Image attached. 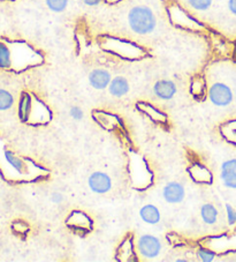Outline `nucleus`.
<instances>
[{"instance_id":"1a4fd4ad","label":"nucleus","mask_w":236,"mask_h":262,"mask_svg":"<svg viewBox=\"0 0 236 262\" xmlns=\"http://www.w3.org/2000/svg\"><path fill=\"white\" fill-rule=\"evenodd\" d=\"M89 81L95 89H105L111 83V74L105 70H95L90 73Z\"/></svg>"},{"instance_id":"f03ea898","label":"nucleus","mask_w":236,"mask_h":262,"mask_svg":"<svg viewBox=\"0 0 236 262\" xmlns=\"http://www.w3.org/2000/svg\"><path fill=\"white\" fill-rule=\"evenodd\" d=\"M137 248L139 254L147 259H154L161 251V243L159 239L151 234H144L138 239Z\"/></svg>"},{"instance_id":"7ed1b4c3","label":"nucleus","mask_w":236,"mask_h":262,"mask_svg":"<svg viewBox=\"0 0 236 262\" xmlns=\"http://www.w3.org/2000/svg\"><path fill=\"white\" fill-rule=\"evenodd\" d=\"M211 102L217 106H227L233 101V93L225 83L217 82L210 88L208 92Z\"/></svg>"},{"instance_id":"6e6552de","label":"nucleus","mask_w":236,"mask_h":262,"mask_svg":"<svg viewBox=\"0 0 236 262\" xmlns=\"http://www.w3.org/2000/svg\"><path fill=\"white\" fill-rule=\"evenodd\" d=\"M153 92H154V94H156L157 97L167 101V99H171L175 95L176 85L173 81L160 80V81H158L156 84H154Z\"/></svg>"},{"instance_id":"9b49d317","label":"nucleus","mask_w":236,"mask_h":262,"mask_svg":"<svg viewBox=\"0 0 236 262\" xmlns=\"http://www.w3.org/2000/svg\"><path fill=\"white\" fill-rule=\"evenodd\" d=\"M129 92V83L127 79L117 76L110 83V94L115 97H122Z\"/></svg>"},{"instance_id":"20e7f679","label":"nucleus","mask_w":236,"mask_h":262,"mask_svg":"<svg viewBox=\"0 0 236 262\" xmlns=\"http://www.w3.org/2000/svg\"><path fill=\"white\" fill-rule=\"evenodd\" d=\"M11 10L10 0H0V39L14 42L11 38Z\"/></svg>"},{"instance_id":"5701e85b","label":"nucleus","mask_w":236,"mask_h":262,"mask_svg":"<svg viewBox=\"0 0 236 262\" xmlns=\"http://www.w3.org/2000/svg\"><path fill=\"white\" fill-rule=\"evenodd\" d=\"M234 58H235V60H236V45H235V50H234Z\"/></svg>"},{"instance_id":"f257e3e1","label":"nucleus","mask_w":236,"mask_h":262,"mask_svg":"<svg viewBox=\"0 0 236 262\" xmlns=\"http://www.w3.org/2000/svg\"><path fill=\"white\" fill-rule=\"evenodd\" d=\"M128 22L130 28L139 35L152 33L156 28V17L150 8L144 6L131 8L128 14Z\"/></svg>"},{"instance_id":"423d86ee","label":"nucleus","mask_w":236,"mask_h":262,"mask_svg":"<svg viewBox=\"0 0 236 262\" xmlns=\"http://www.w3.org/2000/svg\"><path fill=\"white\" fill-rule=\"evenodd\" d=\"M221 179L225 186L236 189V160L226 161L221 165Z\"/></svg>"},{"instance_id":"0eeeda50","label":"nucleus","mask_w":236,"mask_h":262,"mask_svg":"<svg viewBox=\"0 0 236 262\" xmlns=\"http://www.w3.org/2000/svg\"><path fill=\"white\" fill-rule=\"evenodd\" d=\"M162 195L167 202L179 203L184 199V188L179 183H170L165 186Z\"/></svg>"},{"instance_id":"2eb2a0df","label":"nucleus","mask_w":236,"mask_h":262,"mask_svg":"<svg viewBox=\"0 0 236 262\" xmlns=\"http://www.w3.org/2000/svg\"><path fill=\"white\" fill-rule=\"evenodd\" d=\"M50 10L57 13H60L66 10L68 5V0H45Z\"/></svg>"},{"instance_id":"6ab92c4d","label":"nucleus","mask_w":236,"mask_h":262,"mask_svg":"<svg viewBox=\"0 0 236 262\" xmlns=\"http://www.w3.org/2000/svg\"><path fill=\"white\" fill-rule=\"evenodd\" d=\"M70 116L76 120H81L83 118V112L80 109V107L73 106L70 109Z\"/></svg>"},{"instance_id":"39448f33","label":"nucleus","mask_w":236,"mask_h":262,"mask_svg":"<svg viewBox=\"0 0 236 262\" xmlns=\"http://www.w3.org/2000/svg\"><path fill=\"white\" fill-rule=\"evenodd\" d=\"M89 186L95 193H106L111 189L112 182L106 173L95 172L90 176Z\"/></svg>"},{"instance_id":"dca6fc26","label":"nucleus","mask_w":236,"mask_h":262,"mask_svg":"<svg viewBox=\"0 0 236 262\" xmlns=\"http://www.w3.org/2000/svg\"><path fill=\"white\" fill-rule=\"evenodd\" d=\"M190 6L197 11H206L212 5V0H188Z\"/></svg>"},{"instance_id":"4be33fe9","label":"nucleus","mask_w":236,"mask_h":262,"mask_svg":"<svg viewBox=\"0 0 236 262\" xmlns=\"http://www.w3.org/2000/svg\"><path fill=\"white\" fill-rule=\"evenodd\" d=\"M83 2L88 6H97L101 3V0H83Z\"/></svg>"},{"instance_id":"a211bd4d","label":"nucleus","mask_w":236,"mask_h":262,"mask_svg":"<svg viewBox=\"0 0 236 262\" xmlns=\"http://www.w3.org/2000/svg\"><path fill=\"white\" fill-rule=\"evenodd\" d=\"M226 209H227V217H228V223L230 225H233L234 223H236V210L229 205H226Z\"/></svg>"},{"instance_id":"f8f14e48","label":"nucleus","mask_w":236,"mask_h":262,"mask_svg":"<svg viewBox=\"0 0 236 262\" xmlns=\"http://www.w3.org/2000/svg\"><path fill=\"white\" fill-rule=\"evenodd\" d=\"M12 67V53L10 48L5 42L0 39V69L11 70Z\"/></svg>"},{"instance_id":"aec40b11","label":"nucleus","mask_w":236,"mask_h":262,"mask_svg":"<svg viewBox=\"0 0 236 262\" xmlns=\"http://www.w3.org/2000/svg\"><path fill=\"white\" fill-rule=\"evenodd\" d=\"M228 7H229V11L233 13L234 15H236V0H229Z\"/></svg>"},{"instance_id":"f3484780","label":"nucleus","mask_w":236,"mask_h":262,"mask_svg":"<svg viewBox=\"0 0 236 262\" xmlns=\"http://www.w3.org/2000/svg\"><path fill=\"white\" fill-rule=\"evenodd\" d=\"M197 255L199 259L204 262H211L215 260V253L208 250H205V248H199L197 252Z\"/></svg>"},{"instance_id":"ddd939ff","label":"nucleus","mask_w":236,"mask_h":262,"mask_svg":"<svg viewBox=\"0 0 236 262\" xmlns=\"http://www.w3.org/2000/svg\"><path fill=\"white\" fill-rule=\"evenodd\" d=\"M201 216L204 223L206 224H215L218 219V210L217 208L211 205V203H206V205L202 206L201 208Z\"/></svg>"},{"instance_id":"9d476101","label":"nucleus","mask_w":236,"mask_h":262,"mask_svg":"<svg viewBox=\"0 0 236 262\" xmlns=\"http://www.w3.org/2000/svg\"><path fill=\"white\" fill-rule=\"evenodd\" d=\"M139 216L140 219L148 224H157L159 223L160 221V211L153 205L144 206L142 209L139 210Z\"/></svg>"},{"instance_id":"412c9836","label":"nucleus","mask_w":236,"mask_h":262,"mask_svg":"<svg viewBox=\"0 0 236 262\" xmlns=\"http://www.w3.org/2000/svg\"><path fill=\"white\" fill-rule=\"evenodd\" d=\"M52 201L56 203H60L62 201V195L60 193H54L52 195Z\"/></svg>"},{"instance_id":"4468645a","label":"nucleus","mask_w":236,"mask_h":262,"mask_svg":"<svg viewBox=\"0 0 236 262\" xmlns=\"http://www.w3.org/2000/svg\"><path fill=\"white\" fill-rule=\"evenodd\" d=\"M5 157H6V160L8 161V163H10L13 166V168H14L17 171V172L26 173L27 165H26L25 162L20 159V157L15 156L12 151H8V150H5Z\"/></svg>"}]
</instances>
